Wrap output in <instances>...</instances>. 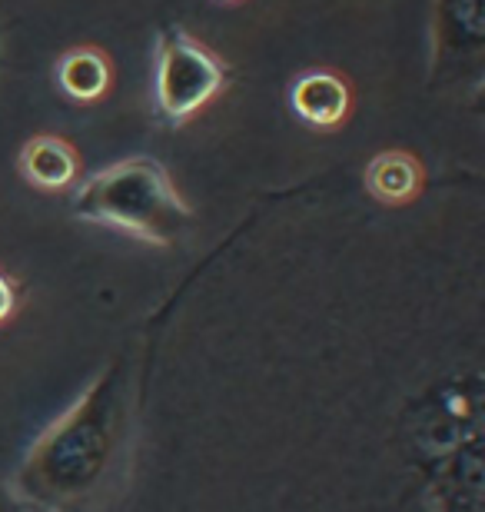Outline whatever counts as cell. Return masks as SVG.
I'll return each instance as SVG.
<instances>
[{"instance_id":"obj_2","label":"cell","mask_w":485,"mask_h":512,"mask_svg":"<svg viewBox=\"0 0 485 512\" xmlns=\"http://www.w3.org/2000/svg\"><path fill=\"white\" fill-rule=\"evenodd\" d=\"M74 217L127 233L153 247H173L193 227L190 203L160 160L127 157L103 167L74 190Z\"/></svg>"},{"instance_id":"obj_6","label":"cell","mask_w":485,"mask_h":512,"mask_svg":"<svg viewBox=\"0 0 485 512\" xmlns=\"http://www.w3.org/2000/svg\"><path fill=\"white\" fill-rule=\"evenodd\" d=\"M17 167L24 173V180L37 190H67L70 183L80 177V157L64 137H40L27 140L24 150L17 157Z\"/></svg>"},{"instance_id":"obj_7","label":"cell","mask_w":485,"mask_h":512,"mask_svg":"<svg viewBox=\"0 0 485 512\" xmlns=\"http://www.w3.org/2000/svg\"><path fill=\"white\" fill-rule=\"evenodd\" d=\"M422 180H426L422 163L406 150H383L366 167V190L386 207H402V203L416 200Z\"/></svg>"},{"instance_id":"obj_4","label":"cell","mask_w":485,"mask_h":512,"mask_svg":"<svg viewBox=\"0 0 485 512\" xmlns=\"http://www.w3.org/2000/svg\"><path fill=\"white\" fill-rule=\"evenodd\" d=\"M436 70L479 67L485 47V0H436L432 4Z\"/></svg>"},{"instance_id":"obj_3","label":"cell","mask_w":485,"mask_h":512,"mask_svg":"<svg viewBox=\"0 0 485 512\" xmlns=\"http://www.w3.org/2000/svg\"><path fill=\"white\" fill-rule=\"evenodd\" d=\"M226 64L210 47L190 37L177 24L157 34V70H153V97L163 124L180 127L196 117L226 87Z\"/></svg>"},{"instance_id":"obj_11","label":"cell","mask_w":485,"mask_h":512,"mask_svg":"<svg viewBox=\"0 0 485 512\" xmlns=\"http://www.w3.org/2000/svg\"><path fill=\"white\" fill-rule=\"evenodd\" d=\"M223 4H236V0H223Z\"/></svg>"},{"instance_id":"obj_5","label":"cell","mask_w":485,"mask_h":512,"mask_svg":"<svg viewBox=\"0 0 485 512\" xmlns=\"http://www.w3.org/2000/svg\"><path fill=\"white\" fill-rule=\"evenodd\" d=\"M290 104L293 114L306 120L309 127L333 130L353 110V90L333 70H306L290 90Z\"/></svg>"},{"instance_id":"obj_8","label":"cell","mask_w":485,"mask_h":512,"mask_svg":"<svg viewBox=\"0 0 485 512\" xmlns=\"http://www.w3.org/2000/svg\"><path fill=\"white\" fill-rule=\"evenodd\" d=\"M57 84L60 90L77 100V104H94L107 97L113 84V64L100 47H74L60 57L57 64Z\"/></svg>"},{"instance_id":"obj_1","label":"cell","mask_w":485,"mask_h":512,"mask_svg":"<svg viewBox=\"0 0 485 512\" xmlns=\"http://www.w3.org/2000/svg\"><path fill=\"white\" fill-rule=\"evenodd\" d=\"M130 426L123 366H107L84 396L50 423L17 469L14 493L44 512H94L117 486Z\"/></svg>"},{"instance_id":"obj_9","label":"cell","mask_w":485,"mask_h":512,"mask_svg":"<svg viewBox=\"0 0 485 512\" xmlns=\"http://www.w3.org/2000/svg\"><path fill=\"white\" fill-rule=\"evenodd\" d=\"M14 306H17V293H14V283H10L4 273H0V323H4L10 313H14Z\"/></svg>"},{"instance_id":"obj_10","label":"cell","mask_w":485,"mask_h":512,"mask_svg":"<svg viewBox=\"0 0 485 512\" xmlns=\"http://www.w3.org/2000/svg\"><path fill=\"white\" fill-rule=\"evenodd\" d=\"M0 512H27L24 499L14 493V486L0 483Z\"/></svg>"}]
</instances>
